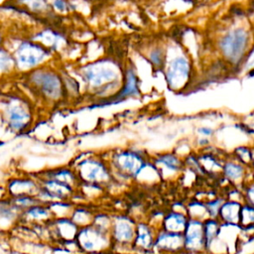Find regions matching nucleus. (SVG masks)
<instances>
[{
	"instance_id": "1",
	"label": "nucleus",
	"mask_w": 254,
	"mask_h": 254,
	"mask_svg": "<svg viewBox=\"0 0 254 254\" xmlns=\"http://www.w3.org/2000/svg\"><path fill=\"white\" fill-rule=\"evenodd\" d=\"M80 77L87 90L96 95H105L120 86L123 76L115 62L107 59L97 60L79 69Z\"/></svg>"
},
{
	"instance_id": "2",
	"label": "nucleus",
	"mask_w": 254,
	"mask_h": 254,
	"mask_svg": "<svg viewBox=\"0 0 254 254\" xmlns=\"http://www.w3.org/2000/svg\"><path fill=\"white\" fill-rule=\"evenodd\" d=\"M26 74L31 92L46 103H59L66 96L63 75L56 68L47 64Z\"/></svg>"
},
{
	"instance_id": "3",
	"label": "nucleus",
	"mask_w": 254,
	"mask_h": 254,
	"mask_svg": "<svg viewBox=\"0 0 254 254\" xmlns=\"http://www.w3.org/2000/svg\"><path fill=\"white\" fill-rule=\"evenodd\" d=\"M106 160L110 166L114 183L121 184L134 182L150 161L146 155L134 149L114 151Z\"/></svg>"
},
{
	"instance_id": "4",
	"label": "nucleus",
	"mask_w": 254,
	"mask_h": 254,
	"mask_svg": "<svg viewBox=\"0 0 254 254\" xmlns=\"http://www.w3.org/2000/svg\"><path fill=\"white\" fill-rule=\"evenodd\" d=\"M9 51L13 56L16 70L24 73L47 65L54 57V53L32 39L17 41Z\"/></svg>"
},
{
	"instance_id": "5",
	"label": "nucleus",
	"mask_w": 254,
	"mask_h": 254,
	"mask_svg": "<svg viewBox=\"0 0 254 254\" xmlns=\"http://www.w3.org/2000/svg\"><path fill=\"white\" fill-rule=\"evenodd\" d=\"M0 116L7 128L14 133L28 131L33 123L31 104L17 95H7L0 100Z\"/></svg>"
},
{
	"instance_id": "6",
	"label": "nucleus",
	"mask_w": 254,
	"mask_h": 254,
	"mask_svg": "<svg viewBox=\"0 0 254 254\" xmlns=\"http://www.w3.org/2000/svg\"><path fill=\"white\" fill-rule=\"evenodd\" d=\"M76 172L79 183L100 185L106 190L114 185L112 172L107 160L98 155H86L70 165Z\"/></svg>"
},
{
	"instance_id": "7",
	"label": "nucleus",
	"mask_w": 254,
	"mask_h": 254,
	"mask_svg": "<svg viewBox=\"0 0 254 254\" xmlns=\"http://www.w3.org/2000/svg\"><path fill=\"white\" fill-rule=\"evenodd\" d=\"M250 47V33L242 27L228 30L218 40L220 54L228 64L234 66L242 64Z\"/></svg>"
},
{
	"instance_id": "8",
	"label": "nucleus",
	"mask_w": 254,
	"mask_h": 254,
	"mask_svg": "<svg viewBox=\"0 0 254 254\" xmlns=\"http://www.w3.org/2000/svg\"><path fill=\"white\" fill-rule=\"evenodd\" d=\"M137 219L126 212L112 213L109 236L111 249L119 254H132Z\"/></svg>"
},
{
	"instance_id": "9",
	"label": "nucleus",
	"mask_w": 254,
	"mask_h": 254,
	"mask_svg": "<svg viewBox=\"0 0 254 254\" xmlns=\"http://www.w3.org/2000/svg\"><path fill=\"white\" fill-rule=\"evenodd\" d=\"M75 242L80 254H96L112 247L109 233L99 230L91 224L78 229Z\"/></svg>"
},
{
	"instance_id": "10",
	"label": "nucleus",
	"mask_w": 254,
	"mask_h": 254,
	"mask_svg": "<svg viewBox=\"0 0 254 254\" xmlns=\"http://www.w3.org/2000/svg\"><path fill=\"white\" fill-rule=\"evenodd\" d=\"M191 65L186 56L180 55L172 59L166 68V81L172 90H180L188 82Z\"/></svg>"
},
{
	"instance_id": "11",
	"label": "nucleus",
	"mask_w": 254,
	"mask_h": 254,
	"mask_svg": "<svg viewBox=\"0 0 254 254\" xmlns=\"http://www.w3.org/2000/svg\"><path fill=\"white\" fill-rule=\"evenodd\" d=\"M158 227L145 219H137L135 236L132 244V254L154 253L155 237Z\"/></svg>"
},
{
	"instance_id": "12",
	"label": "nucleus",
	"mask_w": 254,
	"mask_h": 254,
	"mask_svg": "<svg viewBox=\"0 0 254 254\" xmlns=\"http://www.w3.org/2000/svg\"><path fill=\"white\" fill-rule=\"evenodd\" d=\"M151 162L157 169L162 181L177 179L185 170L184 159L177 153L166 152L154 157Z\"/></svg>"
},
{
	"instance_id": "13",
	"label": "nucleus",
	"mask_w": 254,
	"mask_h": 254,
	"mask_svg": "<svg viewBox=\"0 0 254 254\" xmlns=\"http://www.w3.org/2000/svg\"><path fill=\"white\" fill-rule=\"evenodd\" d=\"M184 254H204L202 220L189 218L183 231Z\"/></svg>"
},
{
	"instance_id": "14",
	"label": "nucleus",
	"mask_w": 254,
	"mask_h": 254,
	"mask_svg": "<svg viewBox=\"0 0 254 254\" xmlns=\"http://www.w3.org/2000/svg\"><path fill=\"white\" fill-rule=\"evenodd\" d=\"M251 175L252 170L233 157L225 159L222 162L220 176L226 181L227 186L241 188L247 181L252 179Z\"/></svg>"
},
{
	"instance_id": "15",
	"label": "nucleus",
	"mask_w": 254,
	"mask_h": 254,
	"mask_svg": "<svg viewBox=\"0 0 254 254\" xmlns=\"http://www.w3.org/2000/svg\"><path fill=\"white\" fill-rule=\"evenodd\" d=\"M154 253L184 254L183 233L171 232L159 227L155 237Z\"/></svg>"
},
{
	"instance_id": "16",
	"label": "nucleus",
	"mask_w": 254,
	"mask_h": 254,
	"mask_svg": "<svg viewBox=\"0 0 254 254\" xmlns=\"http://www.w3.org/2000/svg\"><path fill=\"white\" fill-rule=\"evenodd\" d=\"M52 244L64 243L75 240L79 227L71 220L70 217L54 218L48 223Z\"/></svg>"
},
{
	"instance_id": "17",
	"label": "nucleus",
	"mask_w": 254,
	"mask_h": 254,
	"mask_svg": "<svg viewBox=\"0 0 254 254\" xmlns=\"http://www.w3.org/2000/svg\"><path fill=\"white\" fill-rule=\"evenodd\" d=\"M4 187L8 197L22 194L36 195L40 184L37 176L20 175L9 178L4 184Z\"/></svg>"
},
{
	"instance_id": "18",
	"label": "nucleus",
	"mask_w": 254,
	"mask_h": 254,
	"mask_svg": "<svg viewBox=\"0 0 254 254\" xmlns=\"http://www.w3.org/2000/svg\"><path fill=\"white\" fill-rule=\"evenodd\" d=\"M54 219L48 204L38 202L20 213V224L27 226L48 224Z\"/></svg>"
},
{
	"instance_id": "19",
	"label": "nucleus",
	"mask_w": 254,
	"mask_h": 254,
	"mask_svg": "<svg viewBox=\"0 0 254 254\" xmlns=\"http://www.w3.org/2000/svg\"><path fill=\"white\" fill-rule=\"evenodd\" d=\"M38 178H46V179H53L64 184L69 185L77 189L79 185V179L75 170L69 166H59L50 169H46L37 175Z\"/></svg>"
},
{
	"instance_id": "20",
	"label": "nucleus",
	"mask_w": 254,
	"mask_h": 254,
	"mask_svg": "<svg viewBox=\"0 0 254 254\" xmlns=\"http://www.w3.org/2000/svg\"><path fill=\"white\" fill-rule=\"evenodd\" d=\"M20 211L7 196L0 199V231L5 233L14 229L20 222Z\"/></svg>"
},
{
	"instance_id": "21",
	"label": "nucleus",
	"mask_w": 254,
	"mask_h": 254,
	"mask_svg": "<svg viewBox=\"0 0 254 254\" xmlns=\"http://www.w3.org/2000/svg\"><path fill=\"white\" fill-rule=\"evenodd\" d=\"M189 216L185 210H178L171 208L166 211L162 221L160 223V228H163L167 231L183 233L185 227L188 223Z\"/></svg>"
},
{
	"instance_id": "22",
	"label": "nucleus",
	"mask_w": 254,
	"mask_h": 254,
	"mask_svg": "<svg viewBox=\"0 0 254 254\" xmlns=\"http://www.w3.org/2000/svg\"><path fill=\"white\" fill-rule=\"evenodd\" d=\"M32 40L40 43L52 53L58 52L60 49L64 48L65 44V37L64 34L48 28L39 31L36 36L32 38Z\"/></svg>"
},
{
	"instance_id": "23",
	"label": "nucleus",
	"mask_w": 254,
	"mask_h": 254,
	"mask_svg": "<svg viewBox=\"0 0 254 254\" xmlns=\"http://www.w3.org/2000/svg\"><path fill=\"white\" fill-rule=\"evenodd\" d=\"M241 203L242 202L225 198L217 215L219 222L221 224L238 225Z\"/></svg>"
},
{
	"instance_id": "24",
	"label": "nucleus",
	"mask_w": 254,
	"mask_h": 254,
	"mask_svg": "<svg viewBox=\"0 0 254 254\" xmlns=\"http://www.w3.org/2000/svg\"><path fill=\"white\" fill-rule=\"evenodd\" d=\"M139 95V88H138V78L133 68L129 67L125 75L123 77V82L121 85V89L117 92L114 96L116 99H123L126 97H133Z\"/></svg>"
},
{
	"instance_id": "25",
	"label": "nucleus",
	"mask_w": 254,
	"mask_h": 254,
	"mask_svg": "<svg viewBox=\"0 0 254 254\" xmlns=\"http://www.w3.org/2000/svg\"><path fill=\"white\" fill-rule=\"evenodd\" d=\"M95 211L96 209L90 206L89 203L75 204L69 217L80 228L88 226L92 223Z\"/></svg>"
},
{
	"instance_id": "26",
	"label": "nucleus",
	"mask_w": 254,
	"mask_h": 254,
	"mask_svg": "<svg viewBox=\"0 0 254 254\" xmlns=\"http://www.w3.org/2000/svg\"><path fill=\"white\" fill-rule=\"evenodd\" d=\"M203 226V237H204V254H206L207 250L211 246V244L218 238L221 223L217 218L207 217L202 220Z\"/></svg>"
},
{
	"instance_id": "27",
	"label": "nucleus",
	"mask_w": 254,
	"mask_h": 254,
	"mask_svg": "<svg viewBox=\"0 0 254 254\" xmlns=\"http://www.w3.org/2000/svg\"><path fill=\"white\" fill-rule=\"evenodd\" d=\"M186 212L190 218L204 220L208 217L204 200L198 197H193L187 201Z\"/></svg>"
},
{
	"instance_id": "28",
	"label": "nucleus",
	"mask_w": 254,
	"mask_h": 254,
	"mask_svg": "<svg viewBox=\"0 0 254 254\" xmlns=\"http://www.w3.org/2000/svg\"><path fill=\"white\" fill-rule=\"evenodd\" d=\"M48 205H49V208H50L54 218L69 217L71 214V211L74 207V204L69 199L55 201Z\"/></svg>"
},
{
	"instance_id": "29",
	"label": "nucleus",
	"mask_w": 254,
	"mask_h": 254,
	"mask_svg": "<svg viewBox=\"0 0 254 254\" xmlns=\"http://www.w3.org/2000/svg\"><path fill=\"white\" fill-rule=\"evenodd\" d=\"M16 71L13 56L8 48L0 47V76Z\"/></svg>"
},
{
	"instance_id": "30",
	"label": "nucleus",
	"mask_w": 254,
	"mask_h": 254,
	"mask_svg": "<svg viewBox=\"0 0 254 254\" xmlns=\"http://www.w3.org/2000/svg\"><path fill=\"white\" fill-rule=\"evenodd\" d=\"M238 225L241 229L254 226V206L253 205L247 202L241 203Z\"/></svg>"
},
{
	"instance_id": "31",
	"label": "nucleus",
	"mask_w": 254,
	"mask_h": 254,
	"mask_svg": "<svg viewBox=\"0 0 254 254\" xmlns=\"http://www.w3.org/2000/svg\"><path fill=\"white\" fill-rule=\"evenodd\" d=\"M111 220H112V213L103 211V210H96L94 213L91 225L98 228L99 230L109 233Z\"/></svg>"
},
{
	"instance_id": "32",
	"label": "nucleus",
	"mask_w": 254,
	"mask_h": 254,
	"mask_svg": "<svg viewBox=\"0 0 254 254\" xmlns=\"http://www.w3.org/2000/svg\"><path fill=\"white\" fill-rule=\"evenodd\" d=\"M225 197L221 193H217L214 196H211L209 198H206L204 200L205 203V208L207 211V215L210 218H217L219 209L224 201Z\"/></svg>"
},
{
	"instance_id": "33",
	"label": "nucleus",
	"mask_w": 254,
	"mask_h": 254,
	"mask_svg": "<svg viewBox=\"0 0 254 254\" xmlns=\"http://www.w3.org/2000/svg\"><path fill=\"white\" fill-rule=\"evenodd\" d=\"M13 203V205L22 212L23 210L33 206L34 204L38 203L39 200L36 197V195H30V194H22V195H16L9 197Z\"/></svg>"
},
{
	"instance_id": "34",
	"label": "nucleus",
	"mask_w": 254,
	"mask_h": 254,
	"mask_svg": "<svg viewBox=\"0 0 254 254\" xmlns=\"http://www.w3.org/2000/svg\"><path fill=\"white\" fill-rule=\"evenodd\" d=\"M23 4L33 13L45 14L47 11L51 10L50 4L47 0H23Z\"/></svg>"
},
{
	"instance_id": "35",
	"label": "nucleus",
	"mask_w": 254,
	"mask_h": 254,
	"mask_svg": "<svg viewBox=\"0 0 254 254\" xmlns=\"http://www.w3.org/2000/svg\"><path fill=\"white\" fill-rule=\"evenodd\" d=\"M232 157L238 162L250 168L252 162V150L245 146H240L234 150Z\"/></svg>"
},
{
	"instance_id": "36",
	"label": "nucleus",
	"mask_w": 254,
	"mask_h": 254,
	"mask_svg": "<svg viewBox=\"0 0 254 254\" xmlns=\"http://www.w3.org/2000/svg\"><path fill=\"white\" fill-rule=\"evenodd\" d=\"M243 193V202H247L254 206V180L247 181L242 187Z\"/></svg>"
},
{
	"instance_id": "37",
	"label": "nucleus",
	"mask_w": 254,
	"mask_h": 254,
	"mask_svg": "<svg viewBox=\"0 0 254 254\" xmlns=\"http://www.w3.org/2000/svg\"><path fill=\"white\" fill-rule=\"evenodd\" d=\"M164 52L161 48H155L149 55L150 62L156 67H161L162 64H164Z\"/></svg>"
},
{
	"instance_id": "38",
	"label": "nucleus",
	"mask_w": 254,
	"mask_h": 254,
	"mask_svg": "<svg viewBox=\"0 0 254 254\" xmlns=\"http://www.w3.org/2000/svg\"><path fill=\"white\" fill-rule=\"evenodd\" d=\"M49 4L51 10H54L58 14H65L69 11V3L67 0H52Z\"/></svg>"
},
{
	"instance_id": "39",
	"label": "nucleus",
	"mask_w": 254,
	"mask_h": 254,
	"mask_svg": "<svg viewBox=\"0 0 254 254\" xmlns=\"http://www.w3.org/2000/svg\"><path fill=\"white\" fill-rule=\"evenodd\" d=\"M241 65L245 71L250 72L251 70H254V44L250 47Z\"/></svg>"
},
{
	"instance_id": "40",
	"label": "nucleus",
	"mask_w": 254,
	"mask_h": 254,
	"mask_svg": "<svg viewBox=\"0 0 254 254\" xmlns=\"http://www.w3.org/2000/svg\"><path fill=\"white\" fill-rule=\"evenodd\" d=\"M197 133L200 135V137L208 139L209 137H211L213 135L214 131L209 127H200L197 129Z\"/></svg>"
},
{
	"instance_id": "41",
	"label": "nucleus",
	"mask_w": 254,
	"mask_h": 254,
	"mask_svg": "<svg viewBox=\"0 0 254 254\" xmlns=\"http://www.w3.org/2000/svg\"><path fill=\"white\" fill-rule=\"evenodd\" d=\"M96 254H119V253L115 252V251L112 250V249H109V250H105V251H102V252H98V253H96Z\"/></svg>"
},
{
	"instance_id": "42",
	"label": "nucleus",
	"mask_w": 254,
	"mask_h": 254,
	"mask_svg": "<svg viewBox=\"0 0 254 254\" xmlns=\"http://www.w3.org/2000/svg\"><path fill=\"white\" fill-rule=\"evenodd\" d=\"M2 46H4V36H3L2 32H1V29H0V47H2Z\"/></svg>"
},
{
	"instance_id": "43",
	"label": "nucleus",
	"mask_w": 254,
	"mask_h": 254,
	"mask_svg": "<svg viewBox=\"0 0 254 254\" xmlns=\"http://www.w3.org/2000/svg\"><path fill=\"white\" fill-rule=\"evenodd\" d=\"M252 180H254V170H252Z\"/></svg>"
},
{
	"instance_id": "44",
	"label": "nucleus",
	"mask_w": 254,
	"mask_h": 254,
	"mask_svg": "<svg viewBox=\"0 0 254 254\" xmlns=\"http://www.w3.org/2000/svg\"><path fill=\"white\" fill-rule=\"evenodd\" d=\"M151 254H160V253H151Z\"/></svg>"
}]
</instances>
